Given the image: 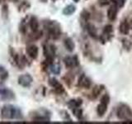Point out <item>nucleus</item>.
I'll list each match as a JSON object with an SVG mask.
<instances>
[{
  "label": "nucleus",
  "instance_id": "nucleus-20",
  "mask_svg": "<svg viewBox=\"0 0 132 124\" xmlns=\"http://www.w3.org/2000/svg\"><path fill=\"white\" fill-rule=\"evenodd\" d=\"M8 78V71L5 69V67L0 65V82L5 81Z\"/></svg>",
  "mask_w": 132,
  "mask_h": 124
},
{
  "label": "nucleus",
  "instance_id": "nucleus-28",
  "mask_svg": "<svg viewBox=\"0 0 132 124\" xmlns=\"http://www.w3.org/2000/svg\"><path fill=\"white\" fill-rule=\"evenodd\" d=\"M101 91H102V88H101V86H96L95 88L93 89V98H96L97 97L99 94L101 93Z\"/></svg>",
  "mask_w": 132,
  "mask_h": 124
},
{
  "label": "nucleus",
  "instance_id": "nucleus-14",
  "mask_svg": "<svg viewBox=\"0 0 132 124\" xmlns=\"http://www.w3.org/2000/svg\"><path fill=\"white\" fill-rule=\"evenodd\" d=\"M28 24H29V27L31 28V32H36L38 31L39 28V22L36 17L32 16L28 20Z\"/></svg>",
  "mask_w": 132,
  "mask_h": 124
},
{
  "label": "nucleus",
  "instance_id": "nucleus-2",
  "mask_svg": "<svg viewBox=\"0 0 132 124\" xmlns=\"http://www.w3.org/2000/svg\"><path fill=\"white\" fill-rule=\"evenodd\" d=\"M44 28L46 30L49 36L52 39H58L61 35L60 25L56 21L46 20L43 22Z\"/></svg>",
  "mask_w": 132,
  "mask_h": 124
},
{
  "label": "nucleus",
  "instance_id": "nucleus-17",
  "mask_svg": "<svg viewBox=\"0 0 132 124\" xmlns=\"http://www.w3.org/2000/svg\"><path fill=\"white\" fill-rule=\"evenodd\" d=\"M64 47H65L66 50L70 52H72L74 50V47H75V44H74L73 39L70 38V37H67V38L64 39Z\"/></svg>",
  "mask_w": 132,
  "mask_h": 124
},
{
  "label": "nucleus",
  "instance_id": "nucleus-9",
  "mask_svg": "<svg viewBox=\"0 0 132 124\" xmlns=\"http://www.w3.org/2000/svg\"><path fill=\"white\" fill-rule=\"evenodd\" d=\"M33 82V78L30 74H23L18 78V83L23 88H29Z\"/></svg>",
  "mask_w": 132,
  "mask_h": 124
},
{
  "label": "nucleus",
  "instance_id": "nucleus-24",
  "mask_svg": "<svg viewBox=\"0 0 132 124\" xmlns=\"http://www.w3.org/2000/svg\"><path fill=\"white\" fill-rule=\"evenodd\" d=\"M82 104V100H77V99H71L69 103H68V105L71 109H75V107H79Z\"/></svg>",
  "mask_w": 132,
  "mask_h": 124
},
{
  "label": "nucleus",
  "instance_id": "nucleus-11",
  "mask_svg": "<svg viewBox=\"0 0 132 124\" xmlns=\"http://www.w3.org/2000/svg\"><path fill=\"white\" fill-rule=\"evenodd\" d=\"M49 84L51 85L52 88L55 89V92L58 94H62L64 92V89L63 88V86L55 78H51L49 80Z\"/></svg>",
  "mask_w": 132,
  "mask_h": 124
},
{
  "label": "nucleus",
  "instance_id": "nucleus-15",
  "mask_svg": "<svg viewBox=\"0 0 132 124\" xmlns=\"http://www.w3.org/2000/svg\"><path fill=\"white\" fill-rule=\"evenodd\" d=\"M130 25L126 20L122 21V22H121V24H120V26H119L120 32L122 33V34H124V35L128 34L130 32Z\"/></svg>",
  "mask_w": 132,
  "mask_h": 124
},
{
  "label": "nucleus",
  "instance_id": "nucleus-21",
  "mask_svg": "<svg viewBox=\"0 0 132 124\" xmlns=\"http://www.w3.org/2000/svg\"><path fill=\"white\" fill-rule=\"evenodd\" d=\"M27 18H25L24 19H22V22H21V23H20V26H19V31H20L21 33H22V34H26V32L27 31Z\"/></svg>",
  "mask_w": 132,
  "mask_h": 124
},
{
  "label": "nucleus",
  "instance_id": "nucleus-4",
  "mask_svg": "<svg viewBox=\"0 0 132 124\" xmlns=\"http://www.w3.org/2000/svg\"><path fill=\"white\" fill-rule=\"evenodd\" d=\"M117 115L119 119L125 121H132V110L126 104H121L117 109Z\"/></svg>",
  "mask_w": 132,
  "mask_h": 124
},
{
  "label": "nucleus",
  "instance_id": "nucleus-6",
  "mask_svg": "<svg viewBox=\"0 0 132 124\" xmlns=\"http://www.w3.org/2000/svg\"><path fill=\"white\" fill-rule=\"evenodd\" d=\"M10 53H11V57L12 60H13L14 64L18 66L19 69H23L25 66L27 65V59L25 56L16 53L14 51V49H12V48L10 49Z\"/></svg>",
  "mask_w": 132,
  "mask_h": 124
},
{
  "label": "nucleus",
  "instance_id": "nucleus-34",
  "mask_svg": "<svg viewBox=\"0 0 132 124\" xmlns=\"http://www.w3.org/2000/svg\"><path fill=\"white\" fill-rule=\"evenodd\" d=\"M73 1H74V2H75V3H78V1H79V0H73Z\"/></svg>",
  "mask_w": 132,
  "mask_h": 124
},
{
  "label": "nucleus",
  "instance_id": "nucleus-25",
  "mask_svg": "<svg viewBox=\"0 0 132 124\" xmlns=\"http://www.w3.org/2000/svg\"><path fill=\"white\" fill-rule=\"evenodd\" d=\"M50 69H51V71L53 73V74H60V66L58 65V64H51V65H50Z\"/></svg>",
  "mask_w": 132,
  "mask_h": 124
},
{
  "label": "nucleus",
  "instance_id": "nucleus-31",
  "mask_svg": "<svg viewBox=\"0 0 132 124\" xmlns=\"http://www.w3.org/2000/svg\"><path fill=\"white\" fill-rule=\"evenodd\" d=\"M98 3L100 6H106L109 3L108 0H98Z\"/></svg>",
  "mask_w": 132,
  "mask_h": 124
},
{
  "label": "nucleus",
  "instance_id": "nucleus-33",
  "mask_svg": "<svg viewBox=\"0 0 132 124\" xmlns=\"http://www.w3.org/2000/svg\"><path fill=\"white\" fill-rule=\"evenodd\" d=\"M4 1H6V0H0V3H3V2H4Z\"/></svg>",
  "mask_w": 132,
  "mask_h": 124
},
{
  "label": "nucleus",
  "instance_id": "nucleus-19",
  "mask_svg": "<svg viewBox=\"0 0 132 124\" xmlns=\"http://www.w3.org/2000/svg\"><path fill=\"white\" fill-rule=\"evenodd\" d=\"M76 10V7H74L73 4H69V5L66 6L63 11H62V12H63V14L65 15V16H69V15H72L74 12H75Z\"/></svg>",
  "mask_w": 132,
  "mask_h": 124
},
{
  "label": "nucleus",
  "instance_id": "nucleus-30",
  "mask_svg": "<svg viewBox=\"0 0 132 124\" xmlns=\"http://www.w3.org/2000/svg\"><path fill=\"white\" fill-rule=\"evenodd\" d=\"M126 0H117V2H116V4H117V7L121 8L126 4Z\"/></svg>",
  "mask_w": 132,
  "mask_h": 124
},
{
  "label": "nucleus",
  "instance_id": "nucleus-10",
  "mask_svg": "<svg viewBox=\"0 0 132 124\" xmlns=\"http://www.w3.org/2000/svg\"><path fill=\"white\" fill-rule=\"evenodd\" d=\"M26 52L27 54V56L31 58L32 60H36L37 57H38V54H39V49L36 47V45H28L27 48H26Z\"/></svg>",
  "mask_w": 132,
  "mask_h": 124
},
{
  "label": "nucleus",
  "instance_id": "nucleus-7",
  "mask_svg": "<svg viewBox=\"0 0 132 124\" xmlns=\"http://www.w3.org/2000/svg\"><path fill=\"white\" fill-rule=\"evenodd\" d=\"M43 53L49 65L53 63V60L55 56V47L52 44H45L43 45Z\"/></svg>",
  "mask_w": 132,
  "mask_h": 124
},
{
  "label": "nucleus",
  "instance_id": "nucleus-8",
  "mask_svg": "<svg viewBox=\"0 0 132 124\" xmlns=\"http://www.w3.org/2000/svg\"><path fill=\"white\" fill-rule=\"evenodd\" d=\"M109 101H110V97L108 94H104L102 97L101 103L98 104L97 109V113L99 117H102L106 113V112L107 110V106L109 104Z\"/></svg>",
  "mask_w": 132,
  "mask_h": 124
},
{
  "label": "nucleus",
  "instance_id": "nucleus-18",
  "mask_svg": "<svg viewBox=\"0 0 132 124\" xmlns=\"http://www.w3.org/2000/svg\"><path fill=\"white\" fill-rule=\"evenodd\" d=\"M113 32V27L111 25H106L104 27V30H103V34H102V38L105 37V41L109 40L108 36H111V33Z\"/></svg>",
  "mask_w": 132,
  "mask_h": 124
},
{
  "label": "nucleus",
  "instance_id": "nucleus-1",
  "mask_svg": "<svg viewBox=\"0 0 132 124\" xmlns=\"http://www.w3.org/2000/svg\"><path fill=\"white\" fill-rule=\"evenodd\" d=\"M1 118L3 120H22V112L19 107L12 104H5L1 109Z\"/></svg>",
  "mask_w": 132,
  "mask_h": 124
},
{
  "label": "nucleus",
  "instance_id": "nucleus-22",
  "mask_svg": "<svg viewBox=\"0 0 132 124\" xmlns=\"http://www.w3.org/2000/svg\"><path fill=\"white\" fill-rule=\"evenodd\" d=\"M87 29H88V34L92 36V37H97V29L95 27L94 25L93 24H88V26H87Z\"/></svg>",
  "mask_w": 132,
  "mask_h": 124
},
{
  "label": "nucleus",
  "instance_id": "nucleus-3",
  "mask_svg": "<svg viewBox=\"0 0 132 124\" xmlns=\"http://www.w3.org/2000/svg\"><path fill=\"white\" fill-rule=\"evenodd\" d=\"M32 121L34 122H50V112L46 109H41L39 110L34 111L31 115Z\"/></svg>",
  "mask_w": 132,
  "mask_h": 124
},
{
  "label": "nucleus",
  "instance_id": "nucleus-29",
  "mask_svg": "<svg viewBox=\"0 0 132 124\" xmlns=\"http://www.w3.org/2000/svg\"><path fill=\"white\" fill-rule=\"evenodd\" d=\"M30 7V4H29L27 1H24L21 5L19 6V10H22V8L23 7V10L28 9V7Z\"/></svg>",
  "mask_w": 132,
  "mask_h": 124
},
{
  "label": "nucleus",
  "instance_id": "nucleus-16",
  "mask_svg": "<svg viewBox=\"0 0 132 124\" xmlns=\"http://www.w3.org/2000/svg\"><path fill=\"white\" fill-rule=\"evenodd\" d=\"M117 6L114 5V6H111L108 10H107V18L110 21H114L117 18Z\"/></svg>",
  "mask_w": 132,
  "mask_h": 124
},
{
  "label": "nucleus",
  "instance_id": "nucleus-27",
  "mask_svg": "<svg viewBox=\"0 0 132 124\" xmlns=\"http://www.w3.org/2000/svg\"><path fill=\"white\" fill-rule=\"evenodd\" d=\"M73 115L75 116L77 118L79 119L82 116V109H79V107H75V109H73Z\"/></svg>",
  "mask_w": 132,
  "mask_h": 124
},
{
  "label": "nucleus",
  "instance_id": "nucleus-13",
  "mask_svg": "<svg viewBox=\"0 0 132 124\" xmlns=\"http://www.w3.org/2000/svg\"><path fill=\"white\" fill-rule=\"evenodd\" d=\"M78 84L79 87H82V88L88 89L91 86V80L85 75V74H82L79 77V79H78Z\"/></svg>",
  "mask_w": 132,
  "mask_h": 124
},
{
  "label": "nucleus",
  "instance_id": "nucleus-12",
  "mask_svg": "<svg viewBox=\"0 0 132 124\" xmlns=\"http://www.w3.org/2000/svg\"><path fill=\"white\" fill-rule=\"evenodd\" d=\"M64 63L67 68H73L78 65L77 56H66L64 59Z\"/></svg>",
  "mask_w": 132,
  "mask_h": 124
},
{
  "label": "nucleus",
  "instance_id": "nucleus-5",
  "mask_svg": "<svg viewBox=\"0 0 132 124\" xmlns=\"http://www.w3.org/2000/svg\"><path fill=\"white\" fill-rule=\"evenodd\" d=\"M16 98L15 93L7 87L0 84V102H9Z\"/></svg>",
  "mask_w": 132,
  "mask_h": 124
},
{
  "label": "nucleus",
  "instance_id": "nucleus-26",
  "mask_svg": "<svg viewBox=\"0 0 132 124\" xmlns=\"http://www.w3.org/2000/svg\"><path fill=\"white\" fill-rule=\"evenodd\" d=\"M2 16L4 19H7V17H8V6L7 4H3V7H2Z\"/></svg>",
  "mask_w": 132,
  "mask_h": 124
},
{
  "label": "nucleus",
  "instance_id": "nucleus-32",
  "mask_svg": "<svg viewBox=\"0 0 132 124\" xmlns=\"http://www.w3.org/2000/svg\"><path fill=\"white\" fill-rule=\"evenodd\" d=\"M11 2H12V3H16V2H18L19 0H10Z\"/></svg>",
  "mask_w": 132,
  "mask_h": 124
},
{
  "label": "nucleus",
  "instance_id": "nucleus-23",
  "mask_svg": "<svg viewBox=\"0 0 132 124\" xmlns=\"http://www.w3.org/2000/svg\"><path fill=\"white\" fill-rule=\"evenodd\" d=\"M42 36V32L40 31H36V32H31V34H29V38L31 41H36L40 39Z\"/></svg>",
  "mask_w": 132,
  "mask_h": 124
}]
</instances>
